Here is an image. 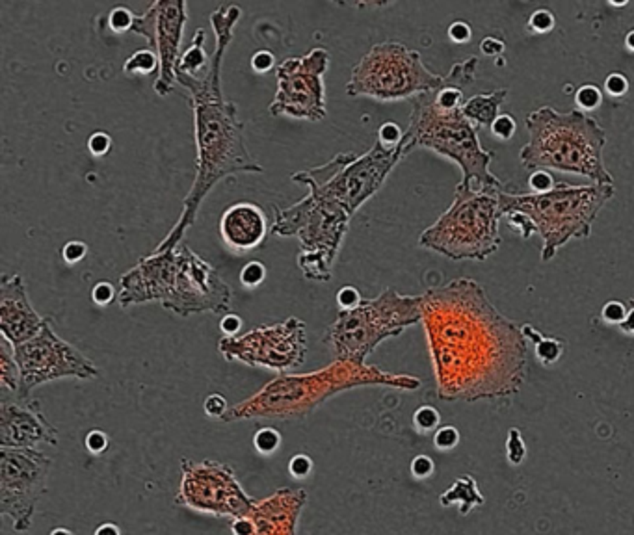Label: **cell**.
<instances>
[{
  "mask_svg": "<svg viewBox=\"0 0 634 535\" xmlns=\"http://www.w3.org/2000/svg\"><path fill=\"white\" fill-rule=\"evenodd\" d=\"M420 309L441 400L473 403L519 393L528 340L478 281L458 277L429 286L420 294Z\"/></svg>",
  "mask_w": 634,
  "mask_h": 535,
  "instance_id": "cell-1",
  "label": "cell"
},
{
  "mask_svg": "<svg viewBox=\"0 0 634 535\" xmlns=\"http://www.w3.org/2000/svg\"><path fill=\"white\" fill-rule=\"evenodd\" d=\"M240 17L242 8L238 4L229 2L218 6L210 13L216 45L207 71L201 77L175 75L177 84L188 92L190 106L194 112V138L197 149L195 177L183 201V212L153 251H171L179 247L190 227L195 223L205 197L221 178L264 171L248 151L244 125L238 118L236 102L227 101L221 90V66L227 47L233 41L235 25Z\"/></svg>",
  "mask_w": 634,
  "mask_h": 535,
  "instance_id": "cell-2",
  "label": "cell"
},
{
  "mask_svg": "<svg viewBox=\"0 0 634 535\" xmlns=\"http://www.w3.org/2000/svg\"><path fill=\"white\" fill-rule=\"evenodd\" d=\"M355 387H391L417 391L420 379L391 374L376 364L335 361L317 372L283 374L261 391L227 411L224 422L238 420H298L305 418L326 400Z\"/></svg>",
  "mask_w": 634,
  "mask_h": 535,
  "instance_id": "cell-3",
  "label": "cell"
},
{
  "mask_svg": "<svg viewBox=\"0 0 634 535\" xmlns=\"http://www.w3.org/2000/svg\"><path fill=\"white\" fill-rule=\"evenodd\" d=\"M528 142L519 160L527 169H552L590 178L593 184H614L603 160L606 130L586 112H558L542 106L525 119Z\"/></svg>",
  "mask_w": 634,
  "mask_h": 535,
  "instance_id": "cell-4",
  "label": "cell"
},
{
  "mask_svg": "<svg viewBox=\"0 0 634 535\" xmlns=\"http://www.w3.org/2000/svg\"><path fill=\"white\" fill-rule=\"evenodd\" d=\"M411 102L413 110L402 140L408 153L428 149L452 160L461 169V184L476 190H506L489 168L495 153L482 147L478 128L465 118L463 108L443 110L435 104L429 92Z\"/></svg>",
  "mask_w": 634,
  "mask_h": 535,
  "instance_id": "cell-5",
  "label": "cell"
},
{
  "mask_svg": "<svg viewBox=\"0 0 634 535\" xmlns=\"http://www.w3.org/2000/svg\"><path fill=\"white\" fill-rule=\"evenodd\" d=\"M616 194L614 184H580L569 186L558 183L547 194H513L501 192L502 214L521 212L532 219L542 236V260L549 262L558 250L571 240L592 236L593 221Z\"/></svg>",
  "mask_w": 634,
  "mask_h": 535,
  "instance_id": "cell-6",
  "label": "cell"
},
{
  "mask_svg": "<svg viewBox=\"0 0 634 535\" xmlns=\"http://www.w3.org/2000/svg\"><path fill=\"white\" fill-rule=\"evenodd\" d=\"M499 194L458 183L452 204L420 233L419 245L450 260H486L502 244Z\"/></svg>",
  "mask_w": 634,
  "mask_h": 535,
  "instance_id": "cell-7",
  "label": "cell"
},
{
  "mask_svg": "<svg viewBox=\"0 0 634 535\" xmlns=\"http://www.w3.org/2000/svg\"><path fill=\"white\" fill-rule=\"evenodd\" d=\"M270 233L281 238L296 236L300 242L298 268L307 281L327 283L344 242L352 216L339 204L315 192H307L298 203L281 209L274 204Z\"/></svg>",
  "mask_w": 634,
  "mask_h": 535,
  "instance_id": "cell-8",
  "label": "cell"
},
{
  "mask_svg": "<svg viewBox=\"0 0 634 535\" xmlns=\"http://www.w3.org/2000/svg\"><path fill=\"white\" fill-rule=\"evenodd\" d=\"M420 321V296H404L394 288H385L379 296L363 300L355 309L339 311L337 318L327 326L324 342L337 361L367 364L382 342L398 337Z\"/></svg>",
  "mask_w": 634,
  "mask_h": 535,
  "instance_id": "cell-9",
  "label": "cell"
},
{
  "mask_svg": "<svg viewBox=\"0 0 634 535\" xmlns=\"http://www.w3.org/2000/svg\"><path fill=\"white\" fill-rule=\"evenodd\" d=\"M408 154L404 142L398 147H385L376 140L367 153H339L329 162L292 173L291 178L292 183L305 184L309 192L339 204L353 218L378 194L391 171Z\"/></svg>",
  "mask_w": 634,
  "mask_h": 535,
  "instance_id": "cell-10",
  "label": "cell"
},
{
  "mask_svg": "<svg viewBox=\"0 0 634 535\" xmlns=\"http://www.w3.org/2000/svg\"><path fill=\"white\" fill-rule=\"evenodd\" d=\"M445 77L425 63L419 51L400 41H382L352 67L346 93L379 102L406 101L443 86Z\"/></svg>",
  "mask_w": 634,
  "mask_h": 535,
  "instance_id": "cell-11",
  "label": "cell"
},
{
  "mask_svg": "<svg viewBox=\"0 0 634 535\" xmlns=\"http://www.w3.org/2000/svg\"><path fill=\"white\" fill-rule=\"evenodd\" d=\"M160 305L179 316L205 312L225 316L233 305V290L214 266L201 259L190 245L181 244Z\"/></svg>",
  "mask_w": 634,
  "mask_h": 535,
  "instance_id": "cell-12",
  "label": "cell"
},
{
  "mask_svg": "<svg viewBox=\"0 0 634 535\" xmlns=\"http://www.w3.org/2000/svg\"><path fill=\"white\" fill-rule=\"evenodd\" d=\"M218 352L225 361L244 362L283 376L305 362V321L291 316L270 326H257L238 337H221Z\"/></svg>",
  "mask_w": 634,
  "mask_h": 535,
  "instance_id": "cell-13",
  "label": "cell"
},
{
  "mask_svg": "<svg viewBox=\"0 0 634 535\" xmlns=\"http://www.w3.org/2000/svg\"><path fill=\"white\" fill-rule=\"evenodd\" d=\"M251 498L236 478L235 469L221 461H181V485L175 504L214 517L240 519L251 511Z\"/></svg>",
  "mask_w": 634,
  "mask_h": 535,
  "instance_id": "cell-14",
  "label": "cell"
},
{
  "mask_svg": "<svg viewBox=\"0 0 634 535\" xmlns=\"http://www.w3.org/2000/svg\"><path fill=\"white\" fill-rule=\"evenodd\" d=\"M16 350V361L20 370V387L17 398L28 400L30 393L43 383L63 377L95 379L99 368L95 362L73 346L71 342L58 337L51 320H47L36 337L23 342Z\"/></svg>",
  "mask_w": 634,
  "mask_h": 535,
  "instance_id": "cell-15",
  "label": "cell"
},
{
  "mask_svg": "<svg viewBox=\"0 0 634 535\" xmlns=\"http://www.w3.org/2000/svg\"><path fill=\"white\" fill-rule=\"evenodd\" d=\"M329 69V52L322 47L303 56L283 60L276 67L277 92L270 104L276 118L288 116L303 121H322L327 116L326 77Z\"/></svg>",
  "mask_w": 634,
  "mask_h": 535,
  "instance_id": "cell-16",
  "label": "cell"
},
{
  "mask_svg": "<svg viewBox=\"0 0 634 535\" xmlns=\"http://www.w3.org/2000/svg\"><path fill=\"white\" fill-rule=\"evenodd\" d=\"M52 459L37 448H0V515L13 520V531L32 528L39 498L47 493Z\"/></svg>",
  "mask_w": 634,
  "mask_h": 535,
  "instance_id": "cell-17",
  "label": "cell"
},
{
  "mask_svg": "<svg viewBox=\"0 0 634 535\" xmlns=\"http://www.w3.org/2000/svg\"><path fill=\"white\" fill-rule=\"evenodd\" d=\"M186 20L188 13L184 0H157L134 19L133 32L145 37L149 49L159 56L160 73L153 87L160 97H168L177 84L175 69L181 58V41Z\"/></svg>",
  "mask_w": 634,
  "mask_h": 535,
  "instance_id": "cell-18",
  "label": "cell"
},
{
  "mask_svg": "<svg viewBox=\"0 0 634 535\" xmlns=\"http://www.w3.org/2000/svg\"><path fill=\"white\" fill-rule=\"evenodd\" d=\"M60 431L41 413L37 400L0 393V448L58 446Z\"/></svg>",
  "mask_w": 634,
  "mask_h": 535,
  "instance_id": "cell-19",
  "label": "cell"
},
{
  "mask_svg": "<svg viewBox=\"0 0 634 535\" xmlns=\"http://www.w3.org/2000/svg\"><path fill=\"white\" fill-rule=\"evenodd\" d=\"M49 318L34 309L25 279L19 273H4L0 279V331L13 346L30 340L43 329Z\"/></svg>",
  "mask_w": 634,
  "mask_h": 535,
  "instance_id": "cell-20",
  "label": "cell"
},
{
  "mask_svg": "<svg viewBox=\"0 0 634 535\" xmlns=\"http://www.w3.org/2000/svg\"><path fill=\"white\" fill-rule=\"evenodd\" d=\"M305 502V489L294 487H281L270 496L257 500L245 515L253 524V535H296Z\"/></svg>",
  "mask_w": 634,
  "mask_h": 535,
  "instance_id": "cell-21",
  "label": "cell"
},
{
  "mask_svg": "<svg viewBox=\"0 0 634 535\" xmlns=\"http://www.w3.org/2000/svg\"><path fill=\"white\" fill-rule=\"evenodd\" d=\"M268 219L259 204L250 201L233 203L220 218V236L235 253L257 250L268 236Z\"/></svg>",
  "mask_w": 634,
  "mask_h": 535,
  "instance_id": "cell-22",
  "label": "cell"
},
{
  "mask_svg": "<svg viewBox=\"0 0 634 535\" xmlns=\"http://www.w3.org/2000/svg\"><path fill=\"white\" fill-rule=\"evenodd\" d=\"M506 97V87H501L491 93H476L465 101L463 113L476 128L491 127L493 121L501 116V106L504 104Z\"/></svg>",
  "mask_w": 634,
  "mask_h": 535,
  "instance_id": "cell-23",
  "label": "cell"
},
{
  "mask_svg": "<svg viewBox=\"0 0 634 535\" xmlns=\"http://www.w3.org/2000/svg\"><path fill=\"white\" fill-rule=\"evenodd\" d=\"M439 502L443 508H449V505L458 504L460 505L461 515H467L469 511H473L475 508L482 505L486 500L480 495L478 491V485L469 474H463L456 479V484L450 487L446 493L439 496Z\"/></svg>",
  "mask_w": 634,
  "mask_h": 535,
  "instance_id": "cell-24",
  "label": "cell"
},
{
  "mask_svg": "<svg viewBox=\"0 0 634 535\" xmlns=\"http://www.w3.org/2000/svg\"><path fill=\"white\" fill-rule=\"evenodd\" d=\"M210 56L205 51V30L197 28L190 41L188 49L181 54L177 61L175 75H188V77H201L209 67Z\"/></svg>",
  "mask_w": 634,
  "mask_h": 535,
  "instance_id": "cell-25",
  "label": "cell"
},
{
  "mask_svg": "<svg viewBox=\"0 0 634 535\" xmlns=\"http://www.w3.org/2000/svg\"><path fill=\"white\" fill-rule=\"evenodd\" d=\"M521 327L527 340L534 344V353H536L537 361L542 362V364L551 367V364H554V362L562 359L563 350H566V342L562 338L543 335L542 331H537L536 327L530 326V324H523Z\"/></svg>",
  "mask_w": 634,
  "mask_h": 535,
  "instance_id": "cell-26",
  "label": "cell"
},
{
  "mask_svg": "<svg viewBox=\"0 0 634 535\" xmlns=\"http://www.w3.org/2000/svg\"><path fill=\"white\" fill-rule=\"evenodd\" d=\"M0 393L17 396L20 387V370L16 361V350L10 340L2 337L0 342Z\"/></svg>",
  "mask_w": 634,
  "mask_h": 535,
  "instance_id": "cell-27",
  "label": "cell"
},
{
  "mask_svg": "<svg viewBox=\"0 0 634 535\" xmlns=\"http://www.w3.org/2000/svg\"><path fill=\"white\" fill-rule=\"evenodd\" d=\"M157 71L160 73V61L157 52L151 51V49L136 51L127 58L125 66H123V73L128 77H133V75H153Z\"/></svg>",
  "mask_w": 634,
  "mask_h": 535,
  "instance_id": "cell-28",
  "label": "cell"
},
{
  "mask_svg": "<svg viewBox=\"0 0 634 535\" xmlns=\"http://www.w3.org/2000/svg\"><path fill=\"white\" fill-rule=\"evenodd\" d=\"M575 102L578 106L577 110H580V112H592V110L603 104V90L597 84H583L575 92Z\"/></svg>",
  "mask_w": 634,
  "mask_h": 535,
  "instance_id": "cell-29",
  "label": "cell"
},
{
  "mask_svg": "<svg viewBox=\"0 0 634 535\" xmlns=\"http://www.w3.org/2000/svg\"><path fill=\"white\" fill-rule=\"evenodd\" d=\"M281 433L276 428H270V426L259 428L257 433L253 435V446L262 455H272L274 452H277L281 446Z\"/></svg>",
  "mask_w": 634,
  "mask_h": 535,
  "instance_id": "cell-30",
  "label": "cell"
},
{
  "mask_svg": "<svg viewBox=\"0 0 634 535\" xmlns=\"http://www.w3.org/2000/svg\"><path fill=\"white\" fill-rule=\"evenodd\" d=\"M441 414L439 411L432 405H422L413 413V426L419 429L420 433H429V431H437L439 429Z\"/></svg>",
  "mask_w": 634,
  "mask_h": 535,
  "instance_id": "cell-31",
  "label": "cell"
},
{
  "mask_svg": "<svg viewBox=\"0 0 634 535\" xmlns=\"http://www.w3.org/2000/svg\"><path fill=\"white\" fill-rule=\"evenodd\" d=\"M134 19H136V13L130 11L127 6H116L110 13H108V28L116 34H123V32H133Z\"/></svg>",
  "mask_w": 634,
  "mask_h": 535,
  "instance_id": "cell-32",
  "label": "cell"
},
{
  "mask_svg": "<svg viewBox=\"0 0 634 535\" xmlns=\"http://www.w3.org/2000/svg\"><path fill=\"white\" fill-rule=\"evenodd\" d=\"M556 26V17L547 8H539L528 17L527 28L532 34H549Z\"/></svg>",
  "mask_w": 634,
  "mask_h": 535,
  "instance_id": "cell-33",
  "label": "cell"
},
{
  "mask_svg": "<svg viewBox=\"0 0 634 535\" xmlns=\"http://www.w3.org/2000/svg\"><path fill=\"white\" fill-rule=\"evenodd\" d=\"M266 279V266L259 260H251L242 268L240 271V283L245 288H257L261 286Z\"/></svg>",
  "mask_w": 634,
  "mask_h": 535,
  "instance_id": "cell-34",
  "label": "cell"
},
{
  "mask_svg": "<svg viewBox=\"0 0 634 535\" xmlns=\"http://www.w3.org/2000/svg\"><path fill=\"white\" fill-rule=\"evenodd\" d=\"M506 454L511 465H521L525 455H527V446H525V441L521 437V431L517 428H511L508 431Z\"/></svg>",
  "mask_w": 634,
  "mask_h": 535,
  "instance_id": "cell-35",
  "label": "cell"
},
{
  "mask_svg": "<svg viewBox=\"0 0 634 535\" xmlns=\"http://www.w3.org/2000/svg\"><path fill=\"white\" fill-rule=\"evenodd\" d=\"M556 180L549 173L547 169H534L528 177V188L530 194H547L556 186Z\"/></svg>",
  "mask_w": 634,
  "mask_h": 535,
  "instance_id": "cell-36",
  "label": "cell"
},
{
  "mask_svg": "<svg viewBox=\"0 0 634 535\" xmlns=\"http://www.w3.org/2000/svg\"><path fill=\"white\" fill-rule=\"evenodd\" d=\"M627 312H629V309L625 307L623 301L610 300L601 309V320L604 324H609V326H619L627 318Z\"/></svg>",
  "mask_w": 634,
  "mask_h": 535,
  "instance_id": "cell-37",
  "label": "cell"
},
{
  "mask_svg": "<svg viewBox=\"0 0 634 535\" xmlns=\"http://www.w3.org/2000/svg\"><path fill=\"white\" fill-rule=\"evenodd\" d=\"M603 92L609 93L610 97H614V99L625 97L627 92H629V78L625 77L623 73H618V71L610 73L609 77L604 78Z\"/></svg>",
  "mask_w": 634,
  "mask_h": 535,
  "instance_id": "cell-38",
  "label": "cell"
},
{
  "mask_svg": "<svg viewBox=\"0 0 634 535\" xmlns=\"http://www.w3.org/2000/svg\"><path fill=\"white\" fill-rule=\"evenodd\" d=\"M489 128H491V134H493L496 140L506 142V140L513 138V134H516V130H517L516 118L510 116V113H501V116H499V118L493 121V125H491Z\"/></svg>",
  "mask_w": 634,
  "mask_h": 535,
  "instance_id": "cell-39",
  "label": "cell"
},
{
  "mask_svg": "<svg viewBox=\"0 0 634 535\" xmlns=\"http://www.w3.org/2000/svg\"><path fill=\"white\" fill-rule=\"evenodd\" d=\"M376 140H378L382 145H385V147H398L400 143H402V140H404V130H402L396 123L387 121L378 128V136H376Z\"/></svg>",
  "mask_w": 634,
  "mask_h": 535,
  "instance_id": "cell-40",
  "label": "cell"
},
{
  "mask_svg": "<svg viewBox=\"0 0 634 535\" xmlns=\"http://www.w3.org/2000/svg\"><path fill=\"white\" fill-rule=\"evenodd\" d=\"M460 443V431L454 428V426H443L435 431L434 435V444L437 450H452L458 446Z\"/></svg>",
  "mask_w": 634,
  "mask_h": 535,
  "instance_id": "cell-41",
  "label": "cell"
},
{
  "mask_svg": "<svg viewBox=\"0 0 634 535\" xmlns=\"http://www.w3.org/2000/svg\"><path fill=\"white\" fill-rule=\"evenodd\" d=\"M229 409L231 407L227 405V400H225V396H221V394H210V396H207V400H205L203 403L205 414L209 418H218V420H224V417L227 414Z\"/></svg>",
  "mask_w": 634,
  "mask_h": 535,
  "instance_id": "cell-42",
  "label": "cell"
},
{
  "mask_svg": "<svg viewBox=\"0 0 634 535\" xmlns=\"http://www.w3.org/2000/svg\"><path fill=\"white\" fill-rule=\"evenodd\" d=\"M92 300L95 305L106 307L110 305L114 300H118V292H116L112 283H108V281H99L97 285L92 288Z\"/></svg>",
  "mask_w": 634,
  "mask_h": 535,
  "instance_id": "cell-43",
  "label": "cell"
},
{
  "mask_svg": "<svg viewBox=\"0 0 634 535\" xmlns=\"http://www.w3.org/2000/svg\"><path fill=\"white\" fill-rule=\"evenodd\" d=\"M506 218L510 221L511 229L517 230L521 238L528 240L536 235V227H534V223H532V219L528 216L521 214V212H511V214H506Z\"/></svg>",
  "mask_w": 634,
  "mask_h": 535,
  "instance_id": "cell-44",
  "label": "cell"
},
{
  "mask_svg": "<svg viewBox=\"0 0 634 535\" xmlns=\"http://www.w3.org/2000/svg\"><path fill=\"white\" fill-rule=\"evenodd\" d=\"M87 149H90V153L93 156H104V154L110 153V149H112V138L108 136L106 133H102V130H97V133H93L87 140Z\"/></svg>",
  "mask_w": 634,
  "mask_h": 535,
  "instance_id": "cell-45",
  "label": "cell"
},
{
  "mask_svg": "<svg viewBox=\"0 0 634 535\" xmlns=\"http://www.w3.org/2000/svg\"><path fill=\"white\" fill-rule=\"evenodd\" d=\"M361 301H363V297H361L358 288H353V286H343V288L337 292L339 311H350V309H355Z\"/></svg>",
  "mask_w": 634,
  "mask_h": 535,
  "instance_id": "cell-46",
  "label": "cell"
},
{
  "mask_svg": "<svg viewBox=\"0 0 634 535\" xmlns=\"http://www.w3.org/2000/svg\"><path fill=\"white\" fill-rule=\"evenodd\" d=\"M87 255V245L84 242H78V240H71V242H67L63 245V250H61V257L66 260L67 264H77L80 262L84 257Z\"/></svg>",
  "mask_w": 634,
  "mask_h": 535,
  "instance_id": "cell-47",
  "label": "cell"
},
{
  "mask_svg": "<svg viewBox=\"0 0 634 535\" xmlns=\"http://www.w3.org/2000/svg\"><path fill=\"white\" fill-rule=\"evenodd\" d=\"M288 472L294 478H307L312 472V459L305 454H298L288 463Z\"/></svg>",
  "mask_w": 634,
  "mask_h": 535,
  "instance_id": "cell-48",
  "label": "cell"
},
{
  "mask_svg": "<svg viewBox=\"0 0 634 535\" xmlns=\"http://www.w3.org/2000/svg\"><path fill=\"white\" fill-rule=\"evenodd\" d=\"M449 39L456 45H463L467 41H470V36H473V30H470V25H467L465 20H454L452 25L449 26Z\"/></svg>",
  "mask_w": 634,
  "mask_h": 535,
  "instance_id": "cell-49",
  "label": "cell"
},
{
  "mask_svg": "<svg viewBox=\"0 0 634 535\" xmlns=\"http://www.w3.org/2000/svg\"><path fill=\"white\" fill-rule=\"evenodd\" d=\"M84 444H86L87 452L92 454H102L108 450V437L104 431L101 429H92L90 433L84 438Z\"/></svg>",
  "mask_w": 634,
  "mask_h": 535,
  "instance_id": "cell-50",
  "label": "cell"
},
{
  "mask_svg": "<svg viewBox=\"0 0 634 535\" xmlns=\"http://www.w3.org/2000/svg\"><path fill=\"white\" fill-rule=\"evenodd\" d=\"M409 469H411V474H413L415 478L425 479L434 474L435 467L432 457H428V455H417V457L411 461V467H409Z\"/></svg>",
  "mask_w": 634,
  "mask_h": 535,
  "instance_id": "cell-51",
  "label": "cell"
},
{
  "mask_svg": "<svg viewBox=\"0 0 634 535\" xmlns=\"http://www.w3.org/2000/svg\"><path fill=\"white\" fill-rule=\"evenodd\" d=\"M504 49H506V45H504V41L499 39V37H495V36L484 37V39H482V43H480V51L484 52L486 56H491V58H499V56H501L502 52H504Z\"/></svg>",
  "mask_w": 634,
  "mask_h": 535,
  "instance_id": "cell-52",
  "label": "cell"
},
{
  "mask_svg": "<svg viewBox=\"0 0 634 535\" xmlns=\"http://www.w3.org/2000/svg\"><path fill=\"white\" fill-rule=\"evenodd\" d=\"M274 60H276V58H274L272 52L259 51L253 54V58H251V67H253V71L261 73L262 75V73L270 71L272 67H274Z\"/></svg>",
  "mask_w": 634,
  "mask_h": 535,
  "instance_id": "cell-53",
  "label": "cell"
},
{
  "mask_svg": "<svg viewBox=\"0 0 634 535\" xmlns=\"http://www.w3.org/2000/svg\"><path fill=\"white\" fill-rule=\"evenodd\" d=\"M240 327H242L240 316H236V314H233V312L225 314L220 321V329H221V333H225V337H238Z\"/></svg>",
  "mask_w": 634,
  "mask_h": 535,
  "instance_id": "cell-54",
  "label": "cell"
},
{
  "mask_svg": "<svg viewBox=\"0 0 634 535\" xmlns=\"http://www.w3.org/2000/svg\"><path fill=\"white\" fill-rule=\"evenodd\" d=\"M231 531H233V535H253V524H251V520L248 517L233 519Z\"/></svg>",
  "mask_w": 634,
  "mask_h": 535,
  "instance_id": "cell-55",
  "label": "cell"
},
{
  "mask_svg": "<svg viewBox=\"0 0 634 535\" xmlns=\"http://www.w3.org/2000/svg\"><path fill=\"white\" fill-rule=\"evenodd\" d=\"M618 327L619 331L625 333V335H634V305H630L629 312H627V318H625Z\"/></svg>",
  "mask_w": 634,
  "mask_h": 535,
  "instance_id": "cell-56",
  "label": "cell"
},
{
  "mask_svg": "<svg viewBox=\"0 0 634 535\" xmlns=\"http://www.w3.org/2000/svg\"><path fill=\"white\" fill-rule=\"evenodd\" d=\"M93 535H121V530H119V526L112 524V522H104L99 526Z\"/></svg>",
  "mask_w": 634,
  "mask_h": 535,
  "instance_id": "cell-57",
  "label": "cell"
},
{
  "mask_svg": "<svg viewBox=\"0 0 634 535\" xmlns=\"http://www.w3.org/2000/svg\"><path fill=\"white\" fill-rule=\"evenodd\" d=\"M625 47H627V51L634 52V30H630L627 36H625Z\"/></svg>",
  "mask_w": 634,
  "mask_h": 535,
  "instance_id": "cell-58",
  "label": "cell"
},
{
  "mask_svg": "<svg viewBox=\"0 0 634 535\" xmlns=\"http://www.w3.org/2000/svg\"><path fill=\"white\" fill-rule=\"evenodd\" d=\"M49 535H73V531L67 530V528H54Z\"/></svg>",
  "mask_w": 634,
  "mask_h": 535,
  "instance_id": "cell-59",
  "label": "cell"
},
{
  "mask_svg": "<svg viewBox=\"0 0 634 535\" xmlns=\"http://www.w3.org/2000/svg\"><path fill=\"white\" fill-rule=\"evenodd\" d=\"M630 305H634V297H630V301H629Z\"/></svg>",
  "mask_w": 634,
  "mask_h": 535,
  "instance_id": "cell-60",
  "label": "cell"
}]
</instances>
